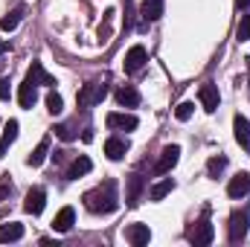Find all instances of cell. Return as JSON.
Here are the masks:
<instances>
[{"label":"cell","mask_w":250,"mask_h":247,"mask_svg":"<svg viewBox=\"0 0 250 247\" xmlns=\"http://www.w3.org/2000/svg\"><path fill=\"white\" fill-rule=\"evenodd\" d=\"M84 206H87L90 212H96V215H111V212H117V206H120L117 181L108 178V181H102L96 189L84 192Z\"/></svg>","instance_id":"cell-1"},{"label":"cell","mask_w":250,"mask_h":247,"mask_svg":"<svg viewBox=\"0 0 250 247\" xmlns=\"http://www.w3.org/2000/svg\"><path fill=\"white\" fill-rule=\"evenodd\" d=\"M248 227H250V212L248 209H236L230 215V224H227V236L233 245H239L245 236H248Z\"/></svg>","instance_id":"cell-2"},{"label":"cell","mask_w":250,"mask_h":247,"mask_svg":"<svg viewBox=\"0 0 250 247\" xmlns=\"http://www.w3.org/2000/svg\"><path fill=\"white\" fill-rule=\"evenodd\" d=\"M105 96H108V84H102V82H87V84L79 90V105H82V108H93V105H99Z\"/></svg>","instance_id":"cell-3"},{"label":"cell","mask_w":250,"mask_h":247,"mask_svg":"<svg viewBox=\"0 0 250 247\" xmlns=\"http://www.w3.org/2000/svg\"><path fill=\"white\" fill-rule=\"evenodd\" d=\"M178 160H181V145H166V148L160 151V160L154 163V172H157V175H169V172L178 166Z\"/></svg>","instance_id":"cell-4"},{"label":"cell","mask_w":250,"mask_h":247,"mask_svg":"<svg viewBox=\"0 0 250 247\" xmlns=\"http://www.w3.org/2000/svg\"><path fill=\"white\" fill-rule=\"evenodd\" d=\"M212 239H215V227L207 221V218H201L198 224H195V230L189 233V242L195 247H207V245H212Z\"/></svg>","instance_id":"cell-5"},{"label":"cell","mask_w":250,"mask_h":247,"mask_svg":"<svg viewBox=\"0 0 250 247\" xmlns=\"http://www.w3.org/2000/svg\"><path fill=\"white\" fill-rule=\"evenodd\" d=\"M44 206H47V192H44L41 186L29 189V192H26V201H23V209H26L29 215H41Z\"/></svg>","instance_id":"cell-6"},{"label":"cell","mask_w":250,"mask_h":247,"mask_svg":"<svg viewBox=\"0 0 250 247\" xmlns=\"http://www.w3.org/2000/svg\"><path fill=\"white\" fill-rule=\"evenodd\" d=\"M108 128H114V131H134L140 120L134 117V114H125V111H114V114H108Z\"/></svg>","instance_id":"cell-7"},{"label":"cell","mask_w":250,"mask_h":247,"mask_svg":"<svg viewBox=\"0 0 250 247\" xmlns=\"http://www.w3.org/2000/svg\"><path fill=\"white\" fill-rule=\"evenodd\" d=\"M198 99H201V105H204V111L207 114H215L218 111V102H221V96H218V87L215 84H201V90H198Z\"/></svg>","instance_id":"cell-8"},{"label":"cell","mask_w":250,"mask_h":247,"mask_svg":"<svg viewBox=\"0 0 250 247\" xmlns=\"http://www.w3.org/2000/svg\"><path fill=\"white\" fill-rule=\"evenodd\" d=\"M146 47L143 44H134L128 53H125V62H123V67H125V73H137V70H143V64H146Z\"/></svg>","instance_id":"cell-9"},{"label":"cell","mask_w":250,"mask_h":247,"mask_svg":"<svg viewBox=\"0 0 250 247\" xmlns=\"http://www.w3.org/2000/svg\"><path fill=\"white\" fill-rule=\"evenodd\" d=\"M125 239H128V245L143 247V245L151 242V230H148V224H131V227L125 230Z\"/></svg>","instance_id":"cell-10"},{"label":"cell","mask_w":250,"mask_h":247,"mask_svg":"<svg viewBox=\"0 0 250 247\" xmlns=\"http://www.w3.org/2000/svg\"><path fill=\"white\" fill-rule=\"evenodd\" d=\"M73 224H76V209H73V206H62L59 215L53 218V230H56V233H70Z\"/></svg>","instance_id":"cell-11"},{"label":"cell","mask_w":250,"mask_h":247,"mask_svg":"<svg viewBox=\"0 0 250 247\" xmlns=\"http://www.w3.org/2000/svg\"><path fill=\"white\" fill-rule=\"evenodd\" d=\"M227 195L230 198H245V195H250V175L248 172H242V175H236L230 184H227Z\"/></svg>","instance_id":"cell-12"},{"label":"cell","mask_w":250,"mask_h":247,"mask_svg":"<svg viewBox=\"0 0 250 247\" xmlns=\"http://www.w3.org/2000/svg\"><path fill=\"white\" fill-rule=\"evenodd\" d=\"M143 189H146V178H143V175H131V178H128V195H125V204H128V206H137Z\"/></svg>","instance_id":"cell-13"},{"label":"cell","mask_w":250,"mask_h":247,"mask_svg":"<svg viewBox=\"0 0 250 247\" xmlns=\"http://www.w3.org/2000/svg\"><path fill=\"white\" fill-rule=\"evenodd\" d=\"M26 79H29L32 84H47V87H53V84H56V79L44 70V64H41V62H32V67L26 70Z\"/></svg>","instance_id":"cell-14"},{"label":"cell","mask_w":250,"mask_h":247,"mask_svg":"<svg viewBox=\"0 0 250 247\" xmlns=\"http://www.w3.org/2000/svg\"><path fill=\"white\" fill-rule=\"evenodd\" d=\"M21 239H23V224H18V221L0 224V245H12V242H21Z\"/></svg>","instance_id":"cell-15"},{"label":"cell","mask_w":250,"mask_h":247,"mask_svg":"<svg viewBox=\"0 0 250 247\" xmlns=\"http://www.w3.org/2000/svg\"><path fill=\"white\" fill-rule=\"evenodd\" d=\"M233 131H236V143H239L245 151H250V123L242 117V114L233 120Z\"/></svg>","instance_id":"cell-16"},{"label":"cell","mask_w":250,"mask_h":247,"mask_svg":"<svg viewBox=\"0 0 250 247\" xmlns=\"http://www.w3.org/2000/svg\"><path fill=\"white\" fill-rule=\"evenodd\" d=\"M18 102H21V108H32V105L38 102V90H35V84H32L29 79L18 87Z\"/></svg>","instance_id":"cell-17"},{"label":"cell","mask_w":250,"mask_h":247,"mask_svg":"<svg viewBox=\"0 0 250 247\" xmlns=\"http://www.w3.org/2000/svg\"><path fill=\"white\" fill-rule=\"evenodd\" d=\"M47 154H50V137H44L38 145H35V151L26 157V163L32 166V169H38V166H44V160H47Z\"/></svg>","instance_id":"cell-18"},{"label":"cell","mask_w":250,"mask_h":247,"mask_svg":"<svg viewBox=\"0 0 250 247\" xmlns=\"http://www.w3.org/2000/svg\"><path fill=\"white\" fill-rule=\"evenodd\" d=\"M90 169H93L90 157H84V154H82V157H76V160H73V166L67 169V178H70V181H79V178H84Z\"/></svg>","instance_id":"cell-19"},{"label":"cell","mask_w":250,"mask_h":247,"mask_svg":"<svg viewBox=\"0 0 250 247\" xmlns=\"http://www.w3.org/2000/svg\"><path fill=\"white\" fill-rule=\"evenodd\" d=\"M125 151H128V143H125L123 137H108V143H105V154H108L111 160H123Z\"/></svg>","instance_id":"cell-20"},{"label":"cell","mask_w":250,"mask_h":247,"mask_svg":"<svg viewBox=\"0 0 250 247\" xmlns=\"http://www.w3.org/2000/svg\"><path fill=\"white\" fill-rule=\"evenodd\" d=\"M140 15H143L146 23H154V21L163 15V0H146L143 9H140Z\"/></svg>","instance_id":"cell-21"},{"label":"cell","mask_w":250,"mask_h":247,"mask_svg":"<svg viewBox=\"0 0 250 247\" xmlns=\"http://www.w3.org/2000/svg\"><path fill=\"white\" fill-rule=\"evenodd\" d=\"M18 140V120H9L6 128H3V137H0V157L9 151V145Z\"/></svg>","instance_id":"cell-22"},{"label":"cell","mask_w":250,"mask_h":247,"mask_svg":"<svg viewBox=\"0 0 250 247\" xmlns=\"http://www.w3.org/2000/svg\"><path fill=\"white\" fill-rule=\"evenodd\" d=\"M23 12H26L23 6H18V9H12V12H9V15H6L3 21H0V29H3V32H12V29H18V23L23 21Z\"/></svg>","instance_id":"cell-23"},{"label":"cell","mask_w":250,"mask_h":247,"mask_svg":"<svg viewBox=\"0 0 250 247\" xmlns=\"http://www.w3.org/2000/svg\"><path fill=\"white\" fill-rule=\"evenodd\" d=\"M117 102H120L123 108H137V105H140V93H137L134 87H120V90H117Z\"/></svg>","instance_id":"cell-24"},{"label":"cell","mask_w":250,"mask_h":247,"mask_svg":"<svg viewBox=\"0 0 250 247\" xmlns=\"http://www.w3.org/2000/svg\"><path fill=\"white\" fill-rule=\"evenodd\" d=\"M172 189H175V181H172V178H166V181H160V184L151 186V189H148V195H151V201H163Z\"/></svg>","instance_id":"cell-25"},{"label":"cell","mask_w":250,"mask_h":247,"mask_svg":"<svg viewBox=\"0 0 250 247\" xmlns=\"http://www.w3.org/2000/svg\"><path fill=\"white\" fill-rule=\"evenodd\" d=\"M224 169H227V157H224V154H218V157H209V163H207V172H209V178H218Z\"/></svg>","instance_id":"cell-26"},{"label":"cell","mask_w":250,"mask_h":247,"mask_svg":"<svg viewBox=\"0 0 250 247\" xmlns=\"http://www.w3.org/2000/svg\"><path fill=\"white\" fill-rule=\"evenodd\" d=\"M47 111L56 117V114H62L64 111V99L56 93V90H50V96H47Z\"/></svg>","instance_id":"cell-27"},{"label":"cell","mask_w":250,"mask_h":247,"mask_svg":"<svg viewBox=\"0 0 250 247\" xmlns=\"http://www.w3.org/2000/svg\"><path fill=\"white\" fill-rule=\"evenodd\" d=\"M236 38L239 41H250V15H242V21L236 26Z\"/></svg>","instance_id":"cell-28"},{"label":"cell","mask_w":250,"mask_h":247,"mask_svg":"<svg viewBox=\"0 0 250 247\" xmlns=\"http://www.w3.org/2000/svg\"><path fill=\"white\" fill-rule=\"evenodd\" d=\"M192 111H195V105H192V102H181V105H178V111H175V117H178L181 123H187L189 117H192Z\"/></svg>","instance_id":"cell-29"},{"label":"cell","mask_w":250,"mask_h":247,"mask_svg":"<svg viewBox=\"0 0 250 247\" xmlns=\"http://www.w3.org/2000/svg\"><path fill=\"white\" fill-rule=\"evenodd\" d=\"M53 131H56V137H59V140H64V143H70V140H73V137H76V134H73V128H70V125H56V128H53Z\"/></svg>","instance_id":"cell-30"},{"label":"cell","mask_w":250,"mask_h":247,"mask_svg":"<svg viewBox=\"0 0 250 247\" xmlns=\"http://www.w3.org/2000/svg\"><path fill=\"white\" fill-rule=\"evenodd\" d=\"M12 195V181L9 178H0V201H6Z\"/></svg>","instance_id":"cell-31"},{"label":"cell","mask_w":250,"mask_h":247,"mask_svg":"<svg viewBox=\"0 0 250 247\" xmlns=\"http://www.w3.org/2000/svg\"><path fill=\"white\" fill-rule=\"evenodd\" d=\"M12 96V87H9V79H0V99H9Z\"/></svg>","instance_id":"cell-32"},{"label":"cell","mask_w":250,"mask_h":247,"mask_svg":"<svg viewBox=\"0 0 250 247\" xmlns=\"http://www.w3.org/2000/svg\"><path fill=\"white\" fill-rule=\"evenodd\" d=\"M250 6V0H236V9H239V12H242V9H248Z\"/></svg>","instance_id":"cell-33"},{"label":"cell","mask_w":250,"mask_h":247,"mask_svg":"<svg viewBox=\"0 0 250 247\" xmlns=\"http://www.w3.org/2000/svg\"><path fill=\"white\" fill-rule=\"evenodd\" d=\"M3 56H6V41L0 38V59H3Z\"/></svg>","instance_id":"cell-34"}]
</instances>
